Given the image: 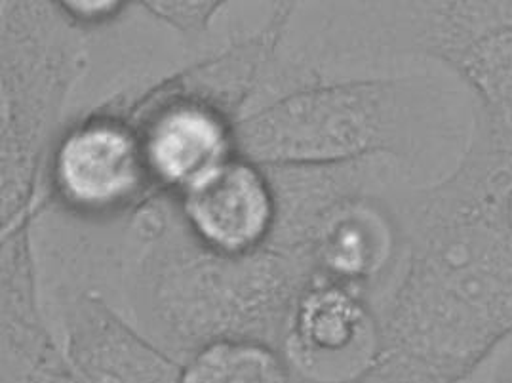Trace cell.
Listing matches in <instances>:
<instances>
[{"mask_svg": "<svg viewBox=\"0 0 512 383\" xmlns=\"http://www.w3.org/2000/svg\"><path fill=\"white\" fill-rule=\"evenodd\" d=\"M394 199L406 260L356 383H467L512 340V161L474 130L448 176Z\"/></svg>", "mask_w": 512, "mask_h": 383, "instance_id": "obj_1", "label": "cell"}, {"mask_svg": "<svg viewBox=\"0 0 512 383\" xmlns=\"http://www.w3.org/2000/svg\"><path fill=\"white\" fill-rule=\"evenodd\" d=\"M473 132V96L452 73L318 79L244 113L235 149L263 168L385 159L427 185L459 164Z\"/></svg>", "mask_w": 512, "mask_h": 383, "instance_id": "obj_2", "label": "cell"}, {"mask_svg": "<svg viewBox=\"0 0 512 383\" xmlns=\"http://www.w3.org/2000/svg\"><path fill=\"white\" fill-rule=\"evenodd\" d=\"M160 193L138 210L134 235L143 252L132 273L139 332L183 363L221 340L269 343L282 351L313 271L296 254L267 242L223 252L197 241Z\"/></svg>", "mask_w": 512, "mask_h": 383, "instance_id": "obj_3", "label": "cell"}, {"mask_svg": "<svg viewBox=\"0 0 512 383\" xmlns=\"http://www.w3.org/2000/svg\"><path fill=\"white\" fill-rule=\"evenodd\" d=\"M33 2L10 8L2 56V229L35 218L44 151L82 67L79 44Z\"/></svg>", "mask_w": 512, "mask_h": 383, "instance_id": "obj_4", "label": "cell"}, {"mask_svg": "<svg viewBox=\"0 0 512 383\" xmlns=\"http://www.w3.org/2000/svg\"><path fill=\"white\" fill-rule=\"evenodd\" d=\"M136 124L158 193L179 195L237 157L242 105L204 67L189 69L122 103Z\"/></svg>", "mask_w": 512, "mask_h": 383, "instance_id": "obj_5", "label": "cell"}, {"mask_svg": "<svg viewBox=\"0 0 512 383\" xmlns=\"http://www.w3.org/2000/svg\"><path fill=\"white\" fill-rule=\"evenodd\" d=\"M48 199L84 220L139 210L158 195L136 124L122 103L75 122L50 149Z\"/></svg>", "mask_w": 512, "mask_h": 383, "instance_id": "obj_6", "label": "cell"}, {"mask_svg": "<svg viewBox=\"0 0 512 383\" xmlns=\"http://www.w3.org/2000/svg\"><path fill=\"white\" fill-rule=\"evenodd\" d=\"M377 351L379 317L366 294L320 279L307 286L282 343L297 383H356Z\"/></svg>", "mask_w": 512, "mask_h": 383, "instance_id": "obj_7", "label": "cell"}, {"mask_svg": "<svg viewBox=\"0 0 512 383\" xmlns=\"http://www.w3.org/2000/svg\"><path fill=\"white\" fill-rule=\"evenodd\" d=\"M360 42L374 58H417L444 71L476 48L512 37V0H374Z\"/></svg>", "mask_w": 512, "mask_h": 383, "instance_id": "obj_8", "label": "cell"}, {"mask_svg": "<svg viewBox=\"0 0 512 383\" xmlns=\"http://www.w3.org/2000/svg\"><path fill=\"white\" fill-rule=\"evenodd\" d=\"M58 342L71 383H179L181 363L96 294L67 303Z\"/></svg>", "mask_w": 512, "mask_h": 383, "instance_id": "obj_9", "label": "cell"}, {"mask_svg": "<svg viewBox=\"0 0 512 383\" xmlns=\"http://www.w3.org/2000/svg\"><path fill=\"white\" fill-rule=\"evenodd\" d=\"M174 199L187 229L210 248L248 252L273 237V183L263 166L242 157L223 162Z\"/></svg>", "mask_w": 512, "mask_h": 383, "instance_id": "obj_10", "label": "cell"}, {"mask_svg": "<svg viewBox=\"0 0 512 383\" xmlns=\"http://www.w3.org/2000/svg\"><path fill=\"white\" fill-rule=\"evenodd\" d=\"M179 383H297L288 359L269 343L221 340L181 363Z\"/></svg>", "mask_w": 512, "mask_h": 383, "instance_id": "obj_11", "label": "cell"}, {"mask_svg": "<svg viewBox=\"0 0 512 383\" xmlns=\"http://www.w3.org/2000/svg\"><path fill=\"white\" fill-rule=\"evenodd\" d=\"M61 10L80 23H98L119 12L126 0H56Z\"/></svg>", "mask_w": 512, "mask_h": 383, "instance_id": "obj_12", "label": "cell"}, {"mask_svg": "<svg viewBox=\"0 0 512 383\" xmlns=\"http://www.w3.org/2000/svg\"><path fill=\"white\" fill-rule=\"evenodd\" d=\"M467 383H474L473 378ZM480 383H512V340L505 343L488 361L486 376Z\"/></svg>", "mask_w": 512, "mask_h": 383, "instance_id": "obj_13", "label": "cell"}]
</instances>
